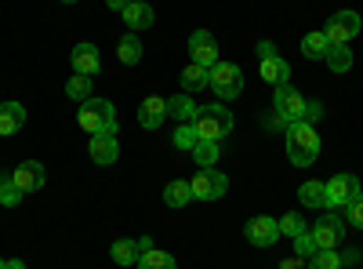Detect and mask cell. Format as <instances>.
<instances>
[{"label":"cell","instance_id":"obj_1","mask_svg":"<svg viewBox=\"0 0 363 269\" xmlns=\"http://www.w3.org/2000/svg\"><path fill=\"white\" fill-rule=\"evenodd\" d=\"M316 157H320L316 124L291 121V124H287V160H291L294 168H309V164H316Z\"/></svg>","mask_w":363,"mask_h":269},{"label":"cell","instance_id":"obj_2","mask_svg":"<svg viewBox=\"0 0 363 269\" xmlns=\"http://www.w3.org/2000/svg\"><path fill=\"white\" fill-rule=\"evenodd\" d=\"M77 124L87 135H116V109H113L109 99H95V95H91L77 109Z\"/></svg>","mask_w":363,"mask_h":269},{"label":"cell","instance_id":"obj_3","mask_svg":"<svg viewBox=\"0 0 363 269\" xmlns=\"http://www.w3.org/2000/svg\"><path fill=\"white\" fill-rule=\"evenodd\" d=\"M196 131H200V138L222 142V138L233 131V113H229L225 106H200V116H196Z\"/></svg>","mask_w":363,"mask_h":269},{"label":"cell","instance_id":"obj_4","mask_svg":"<svg viewBox=\"0 0 363 269\" xmlns=\"http://www.w3.org/2000/svg\"><path fill=\"white\" fill-rule=\"evenodd\" d=\"M211 92H215L222 102L240 99V92H244V73H240V66L218 62L215 70H211Z\"/></svg>","mask_w":363,"mask_h":269},{"label":"cell","instance_id":"obj_5","mask_svg":"<svg viewBox=\"0 0 363 269\" xmlns=\"http://www.w3.org/2000/svg\"><path fill=\"white\" fill-rule=\"evenodd\" d=\"M359 15L356 11H335V18H330L327 22V29H323V33H327V44L330 48H349V40H356V33H359Z\"/></svg>","mask_w":363,"mask_h":269},{"label":"cell","instance_id":"obj_6","mask_svg":"<svg viewBox=\"0 0 363 269\" xmlns=\"http://www.w3.org/2000/svg\"><path fill=\"white\" fill-rule=\"evenodd\" d=\"M189 186H193V200H218L229 190V178L215 168H200V175L189 178Z\"/></svg>","mask_w":363,"mask_h":269},{"label":"cell","instance_id":"obj_7","mask_svg":"<svg viewBox=\"0 0 363 269\" xmlns=\"http://www.w3.org/2000/svg\"><path fill=\"white\" fill-rule=\"evenodd\" d=\"M345 226H349L345 219H338L335 212H327V215L309 229V233H313V241H316V248H320V251H323V248L330 251V248H338V244L345 241Z\"/></svg>","mask_w":363,"mask_h":269},{"label":"cell","instance_id":"obj_8","mask_svg":"<svg viewBox=\"0 0 363 269\" xmlns=\"http://www.w3.org/2000/svg\"><path fill=\"white\" fill-rule=\"evenodd\" d=\"M189 62L203 66V70H215L218 66V40L207 33V29H196L189 37Z\"/></svg>","mask_w":363,"mask_h":269},{"label":"cell","instance_id":"obj_9","mask_svg":"<svg viewBox=\"0 0 363 269\" xmlns=\"http://www.w3.org/2000/svg\"><path fill=\"white\" fill-rule=\"evenodd\" d=\"M306 102L309 99H301L294 84H280L277 95H272V106H277V113L284 121H301V116H306Z\"/></svg>","mask_w":363,"mask_h":269},{"label":"cell","instance_id":"obj_10","mask_svg":"<svg viewBox=\"0 0 363 269\" xmlns=\"http://www.w3.org/2000/svg\"><path fill=\"white\" fill-rule=\"evenodd\" d=\"M244 233H247V241L255 248H272V244L280 241V222L269 219V215H255V219H247Z\"/></svg>","mask_w":363,"mask_h":269},{"label":"cell","instance_id":"obj_11","mask_svg":"<svg viewBox=\"0 0 363 269\" xmlns=\"http://www.w3.org/2000/svg\"><path fill=\"white\" fill-rule=\"evenodd\" d=\"M359 193V182H356V175H335L327 182V207H345L352 197Z\"/></svg>","mask_w":363,"mask_h":269},{"label":"cell","instance_id":"obj_12","mask_svg":"<svg viewBox=\"0 0 363 269\" xmlns=\"http://www.w3.org/2000/svg\"><path fill=\"white\" fill-rule=\"evenodd\" d=\"M11 178H15V186H18L22 193H37V190L48 182V171H44L40 160H26V164H18V168L11 171Z\"/></svg>","mask_w":363,"mask_h":269},{"label":"cell","instance_id":"obj_13","mask_svg":"<svg viewBox=\"0 0 363 269\" xmlns=\"http://www.w3.org/2000/svg\"><path fill=\"white\" fill-rule=\"evenodd\" d=\"M87 153H91V160H95L99 168H109L120 157V142H116V135H91Z\"/></svg>","mask_w":363,"mask_h":269},{"label":"cell","instance_id":"obj_14","mask_svg":"<svg viewBox=\"0 0 363 269\" xmlns=\"http://www.w3.org/2000/svg\"><path fill=\"white\" fill-rule=\"evenodd\" d=\"M69 62H73V70H77L80 77H95V73H99V66H102V55H99V48H95V44L80 40V44L73 48V55H69Z\"/></svg>","mask_w":363,"mask_h":269},{"label":"cell","instance_id":"obj_15","mask_svg":"<svg viewBox=\"0 0 363 269\" xmlns=\"http://www.w3.org/2000/svg\"><path fill=\"white\" fill-rule=\"evenodd\" d=\"M120 15H124V26H128V29H135V33H138V29H149V26L157 22L153 4H149V0H131V4H128L124 11H120Z\"/></svg>","mask_w":363,"mask_h":269},{"label":"cell","instance_id":"obj_16","mask_svg":"<svg viewBox=\"0 0 363 269\" xmlns=\"http://www.w3.org/2000/svg\"><path fill=\"white\" fill-rule=\"evenodd\" d=\"M164 116H167V99H157V95H149L142 106H138V124L145 131H157L164 124Z\"/></svg>","mask_w":363,"mask_h":269},{"label":"cell","instance_id":"obj_17","mask_svg":"<svg viewBox=\"0 0 363 269\" xmlns=\"http://www.w3.org/2000/svg\"><path fill=\"white\" fill-rule=\"evenodd\" d=\"M22 124H26V106L22 102H4L0 106V138L15 135Z\"/></svg>","mask_w":363,"mask_h":269},{"label":"cell","instance_id":"obj_18","mask_svg":"<svg viewBox=\"0 0 363 269\" xmlns=\"http://www.w3.org/2000/svg\"><path fill=\"white\" fill-rule=\"evenodd\" d=\"M167 116H174L178 124H196L200 106L189 95H174V99H167Z\"/></svg>","mask_w":363,"mask_h":269},{"label":"cell","instance_id":"obj_19","mask_svg":"<svg viewBox=\"0 0 363 269\" xmlns=\"http://www.w3.org/2000/svg\"><path fill=\"white\" fill-rule=\"evenodd\" d=\"M291 66L284 62L280 55H272V58H262V80L272 84V87H280V84H291Z\"/></svg>","mask_w":363,"mask_h":269},{"label":"cell","instance_id":"obj_20","mask_svg":"<svg viewBox=\"0 0 363 269\" xmlns=\"http://www.w3.org/2000/svg\"><path fill=\"white\" fill-rule=\"evenodd\" d=\"M193 200V186L186 182V178H174V182L164 186V204L167 207H186Z\"/></svg>","mask_w":363,"mask_h":269},{"label":"cell","instance_id":"obj_21","mask_svg":"<svg viewBox=\"0 0 363 269\" xmlns=\"http://www.w3.org/2000/svg\"><path fill=\"white\" fill-rule=\"evenodd\" d=\"M327 51H330V44H327V33H323V29H313V33L301 37V55L313 58V62H316V58H327Z\"/></svg>","mask_w":363,"mask_h":269},{"label":"cell","instance_id":"obj_22","mask_svg":"<svg viewBox=\"0 0 363 269\" xmlns=\"http://www.w3.org/2000/svg\"><path fill=\"white\" fill-rule=\"evenodd\" d=\"M116 58H120L124 66H138V62H142V40H138L135 33L120 37V44H116Z\"/></svg>","mask_w":363,"mask_h":269},{"label":"cell","instance_id":"obj_23","mask_svg":"<svg viewBox=\"0 0 363 269\" xmlns=\"http://www.w3.org/2000/svg\"><path fill=\"white\" fill-rule=\"evenodd\" d=\"M135 265H138V269H178V262H174L167 251H157V248H145Z\"/></svg>","mask_w":363,"mask_h":269},{"label":"cell","instance_id":"obj_24","mask_svg":"<svg viewBox=\"0 0 363 269\" xmlns=\"http://www.w3.org/2000/svg\"><path fill=\"white\" fill-rule=\"evenodd\" d=\"M182 87H186V92H200V87H211V70L189 62L186 70H182Z\"/></svg>","mask_w":363,"mask_h":269},{"label":"cell","instance_id":"obj_25","mask_svg":"<svg viewBox=\"0 0 363 269\" xmlns=\"http://www.w3.org/2000/svg\"><path fill=\"white\" fill-rule=\"evenodd\" d=\"M298 200L306 207H327V182H306L298 190Z\"/></svg>","mask_w":363,"mask_h":269},{"label":"cell","instance_id":"obj_26","mask_svg":"<svg viewBox=\"0 0 363 269\" xmlns=\"http://www.w3.org/2000/svg\"><path fill=\"white\" fill-rule=\"evenodd\" d=\"M109 255H113L116 265H131V262H138L142 248H138V241H116V244L109 248Z\"/></svg>","mask_w":363,"mask_h":269},{"label":"cell","instance_id":"obj_27","mask_svg":"<svg viewBox=\"0 0 363 269\" xmlns=\"http://www.w3.org/2000/svg\"><path fill=\"white\" fill-rule=\"evenodd\" d=\"M171 142H174V149H186V153H193L196 142H200L196 124H178V128H174V135H171Z\"/></svg>","mask_w":363,"mask_h":269},{"label":"cell","instance_id":"obj_28","mask_svg":"<svg viewBox=\"0 0 363 269\" xmlns=\"http://www.w3.org/2000/svg\"><path fill=\"white\" fill-rule=\"evenodd\" d=\"M193 160H196L200 168H211V164L218 160V142L200 138V142H196V149H193Z\"/></svg>","mask_w":363,"mask_h":269},{"label":"cell","instance_id":"obj_29","mask_svg":"<svg viewBox=\"0 0 363 269\" xmlns=\"http://www.w3.org/2000/svg\"><path fill=\"white\" fill-rule=\"evenodd\" d=\"M66 95H69L73 102H87V99H91V77H80V73L69 77V80H66Z\"/></svg>","mask_w":363,"mask_h":269},{"label":"cell","instance_id":"obj_30","mask_svg":"<svg viewBox=\"0 0 363 269\" xmlns=\"http://www.w3.org/2000/svg\"><path fill=\"white\" fill-rule=\"evenodd\" d=\"M277 222H280V236H291V241L309 229V226H306V219H301L298 212H291V215H284V219H277Z\"/></svg>","mask_w":363,"mask_h":269},{"label":"cell","instance_id":"obj_31","mask_svg":"<svg viewBox=\"0 0 363 269\" xmlns=\"http://www.w3.org/2000/svg\"><path fill=\"white\" fill-rule=\"evenodd\" d=\"M327 66L335 70V73H345V70L352 66V51H349V48H330V51H327Z\"/></svg>","mask_w":363,"mask_h":269},{"label":"cell","instance_id":"obj_32","mask_svg":"<svg viewBox=\"0 0 363 269\" xmlns=\"http://www.w3.org/2000/svg\"><path fill=\"white\" fill-rule=\"evenodd\" d=\"M18 200H22V190L15 186V178H11V175H8V178L0 175V204H4V207H15Z\"/></svg>","mask_w":363,"mask_h":269},{"label":"cell","instance_id":"obj_33","mask_svg":"<svg viewBox=\"0 0 363 269\" xmlns=\"http://www.w3.org/2000/svg\"><path fill=\"white\" fill-rule=\"evenodd\" d=\"M309 269H342V258H338V251L335 248H323V251H316L313 258H309Z\"/></svg>","mask_w":363,"mask_h":269},{"label":"cell","instance_id":"obj_34","mask_svg":"<svg viewBox=\"0 0 363 269\" xmlns=\"http://www.w3.org/2000/svg\"><path fill=\"white\" fill-rule=\"evenodd\" d=\"M345 222L356 226V229H363V193H356V197L345 204Z\"/></svg>","mask_w":363,"mask_h":269},{"label":"cell","instance_id":"obj_35","mask_svg":"<svg viewBox=\"0 0 363 269\" xmlns=\"http://www.w3.org/2000/svg\"><path fill=\"white\" fill-rule=\"evenodd\" d=\"M320 248H316V241H313V233L306 229V233H301V236H294V255L298 258H313Z\"/></svg>","mask_w":363,"mask_h":269},{"label":"cell","instance_id":"obj_36","mask_svg":"<svg viewBox=\"0 0 363 269\" xmlns=\"http://www.w3.org/2000/svg\"><path fill=\"white\" fill-rule=\"evenodd\" d=\"M320 116H323V102H306V116H301V121H306V124H316L320 121Z\"/></svg>","mask_w":363,"mask_h":269},{"label":"cell","instance_id":"obj_37","mask_svg":"<svg viewBox=\"0 0 363 269\" xmlns=\"http://www.w3.org/2000/svg\"><path fill=\"white\" fill-rule=\"evenodd\" d=\"M258 58H272V55H277V44H272V40H258Z\"/></svg>","mask_w":363,"mask_h":269},{"label":"cell","instance_id":"obj_38","mask_svg":"<svg viewBox=\"0 0 363 269\" xmlns=\"http://www.w3.org/2000/svg\"><path fill=\"white\" fill-rule=\"evenodd\" d=\"M338 258H342V265H359V251H356V248H349V251H338Z\"/></svg>","mask_w":363,"mask_h":269},{"label":"cell","instance_id":"obj_39","mask_svg":"<svg viewBox=\"0 0 363 269\" xmlns=\"http://www.w3.org/2000/svg\"><path fill=\"white\" fill-rule=\"evenodd\" d=\"M0 269H26V265H22L18 258H11V262H8V258H0Z\"/></svg>","mask_w":363,"mask_h":269},{"label":"cell","instance_id":"obj_40","mask_svg":"<svg viewBox=\"0 0 363 269\" xmlns=\"http://www.w3.org/2000/svg\"><path fill=\"white\" fill-rule=\"evenodd\" d=\"M106 4H109V8H113V11H124V8H128V4H131V0H106Z\"/></svg>","mask_w":363,"mask_h":269},{"label":"cell","instance_id":"obj_41","mask_svg":"<svg viewBox=\"0 0 363 269\" xmlns=\"http://www.w3.org/2000/svg\"><path fill=\"white\" fill-rule=\"evenodd\" d=\"M62 4H77V0H62Z\"/></svg>","mask_w":363,"mask_h":269}]
</instances>
